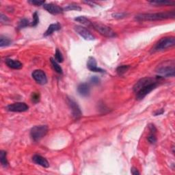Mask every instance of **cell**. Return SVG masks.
I'll list each match as a JSON object with an SVG mask.
<instances>
[{
    "instance_id": "1",
    "label": "cell",
    "mask_w": 175,
    "mask_h": 175,
    "mask_svg": "<svg viewBox=\"0 0 175 175\" xmlns=\"http://www.w3.org/2000/svg\"><path fill=\"white\" fill-rule=\"evenodd\" d=\"M161 79L162 77L160 76H157L156 78L145 77L139 79L134 86V91L136 93L137 100H142L148 94L156 88Z\"/></svg>"
},
{
    "instance_id": "2",
    "label": "cell",
    "mask_w": 175,
    "mask_h": 175,
    "mask_svg": "<svg viewBox=\"0 0 175 175\" xmlns=\"http://www.w3.org/2000/svg\"><path fill=\"white\" fill-rule=\"evenodd\" d=\"M175 17L174 11H168L165 13H145L139 14L135 16V19L138 21H154L164 20L168 19H174Z\"/></svg>"
},
{
    "instance_id": "3",
    "label": "cell",
    "mask_w": 175,
    "mask_h": 175,
    "mask_svg": "<svg viewBox=\"0 0 175 175\" xmlns=\"http://www.w3.org/2000/svg\"><path fill=\"white\" fill-rule=\"evenodd\" d=\"M174 66L175 64L174 60L166 61L158 66L156 69V72L158 73L159 76L161 77H173L175 74Z\"/></svg>"
},
{
    "instance_id": "4",
    "label": "cell",
    "mask_w": 175,
    "mask_h": 175,
    "mask_svg": "<svg viewBox=\"0 0 175 175\" xmlns=\"http://www.w3.org/2000/svg\"><path fill=\"white\" fill-rule=\"evenodd\" d=\"M48 132V127L46 125L35 126L30 131V135L34 142L40 141L43 138Z\"/></svg>"
},
{
    "instance_id": "5",
    "label": "cell",
    "mask_w": 175,
    "mask_h": 175,
    "mask_svg": "<svg viewBox=\"0 0 175 175\" xmlns=\"http://www.w3.org/2000/svg\"><path fill=\"white\" fill-rule=\"evenodd\" d=\"M175 45V38L174 36H166L161 38L154 46V51H161L172 47Z\"/></svg>"
},
{
    "instance_id": "6",
    "label": "cell",
    "mask_w": 175,
    "mask_h": 175,
    "mask_svg": "<svg viewBox=\"0 0 175 175\" xmlns=\"http://www.w3.org/2000/svg\"><path fill=\"white\" fill-rule=\"evenodd\" d=\"M92 27L105 37L114 38L116 36V34L114 31L106 25L101 24V23H92Z\"/></svg>"
},
{
    "instance_id": "7",
    "label": "cell",
    "mask_w": 175,
    "mask_h": 175,
    "mask_svg": "<svg viewBox=\"0 0 175 175\" xmlns=\"http://www.w3.org/2000/svg\"><path fill=\"white\" fill-rule=\"evenodd\" d=\"M67 103L70 109H71V110L73 118L76 120H78L81 116V115H82L81 109L78 106V104H77L75 101L71 98L67 99Z\"/></svg>"
},
{
    "instance_id": "8",
    "label": "cell",
    "mask_w": 175,
    "mask_h": 175,
    "mask_svg": "<svg viewBox=\"0 0 175 175\" xmlns=\"http://www.w3.org/2000/svg\"><path fill=\"white\" fill-rule=\"evenodd\" d=\"M6 109L8 111L12 112H24L28 110L29 106L25 103L18 102L8 105Z\"/></svg>"
},
{
    "instance_id": "9",
    "label": "cell",
    "mask_w": 175,
    "mask_h": 175,
    "mask_svg": "<svg viewBox=\"0 0 175 175\" xmlns=\"http://www.w3.org/2000/svg\"><path fill=\"white\" fill-rule=\"evenodd\" d=\"M74 30L79 35L84 38L85 40L87 41H94L95 39V36L91 34V32L87 30L86 28L81 25H75L74 26Z\"/></svg>"
},
{
    "instance_id": "10",
    "label": "cell",
    "mask_w": 175,
    "mask_h": 175,
    "mask_svg": "<svg viewBox=\"0 0 175 175\" xmlns=\"http://www.w3.org/2000/svg\"><path fill=\"white\" fill-rule=\"evenodd\" d=\"M32 76L36 83L41 85H45L47 83V77L45 73L42 70H35L32 73Z\"/></svg>"
},
{
    "instance_id": "11",
    "label": "cell",
    "mask_w": 175,
    "mask_h": 175,
    "mask_svg": "<svg viewBox=\"0 0 175 175\" xmlns=\"http://www.w3.org/2000/svg\"><path fill=\"white\" fill-rule=\"evenodd\" d=\"M44 9H45L48 13L52 14H59L63 13L64 9L58 5L54 3H45L43 5Z\"/></svg>"
},
{
    "instance_id": "12",
    "label": "cell",
    "mask_w": 175,
    "mask_h": 175,
    "mask_svg": "<svg viewBox=\"0 0 175 175\" xmlns=\"http://www.w3.org/2000/svg\"><path fill=\"white\" fill-rule=\"evenodd\" d=\"M87 68L90 70V71L96 72V73H105V70L99 68L97 67L96 61L93 57H89L87 61Z\"/></svg>"
},
{
    "instance_id": "13",
    "label": "cell",
    "mask_w": 175,
    "mask_h": 175,
    "mask_svg": "<svg viewBox=\"0 0 175 175\" xmlns=\"http://www.w3.org/2000/svg\"><path fill=\"white\" fill-rule=\"evenodd\" d=\"M32 161L38 165H39L42 167H44V168H48L49 166V164L48 161L46 159L41 156L39 155H34L32 157Z\"/></svg>"
},
{
    "instance_id": "14",
    "label": "cell",
    "mask_w": 175,
    "mask_h": 175,
    "mask_svg": "<svg viewBox=\"0 0 175 175\" xmlns=\"http://www.w3.org/2000/svg\"><path fill=\"white\" fill-rule=\"evenodd\" d=\"M77 91L78 93L82 96H88L90 95V88L89 86V84L87 83H81L80 84L78 87H77Z\"/></svg>"
},
{
    "instance_id": "15",
    "label": "cell",
    "mask_w": 175,
    "mask_h": 175,
    "mask_svg": "<svg viewBox=\"0 0 175 175\" xmlns=\"http://www.w3.org/2000/svg\"><path fill=\"white\" fill-rule=\"evenodd\" d=\"M5 62L8 67L10 68L19 70V69L22 68V67H23V64L19 60L7 58V59L5 60Z\"/></svg>"
},
{
    "instance_id": "16",
    "label": "cell",
    "mask_w": 175,
    "mask_h": 175,
    "mask_svg": "<svg viewBox=\"0 0 175 175\" xmlns=\"http://www.w3.org/2000/svg\"><path fill=\"white\" fill-rule=\"evenodd\" d=\"M150 134L148 136V141H149L150 144H155L157 142V137H156V131L157 129L155 127L154 124H150L149 126Z\"/></svg>"
},
{
    "instance_id": "17",
    "label": "cell",
    "mask_w": 175,
    "mask_h": 175,
    "mask_svg": "<svg viewBox=\"0 0 175 175\" xmlns=\"http://www.w3.org/2000/svg\"><path fill=\"white\" fill-rule=\"evenodd\" d=\"M60 29H61V25L59 23L51 24L48 27L47 30H46V31L45 32L44 36H50V35H52L54 32H56V31L60 30Z\"/></svg>"
},
{
    "instance_id": "18",
    "label": "cell",
    "mask_w": 175,
    "mask_h": 175,
    "mask_svg": "<svg viewBox=\"0 0 175 175\" xmlns=\"http://www.w3.org/2000/svg\"><path fill=\"white\" fill-rule=\"evenodd\" d=\"M75 21L79 22L84 25H86L88 27H92L93 23H92L88 18H86L85 17H84V16L77 17L75 19Z\"/></svg>"
},
{
    "instance_id": "19",
    "label": "cell",
    "mask_w": 175,
    "mask_h": 175,
    "mask_svg": "<svg viewBox=\"0 0 175 175\" xmlns=\"http://www.w3.org/2000/svg\"><path fill=\"white\" fill-rule=\"evenodd\" d=\"M150 3L152 5H155L157 6H171L174 4V2L172 1H164V0H161V1H152L150 2Z\"/></svg>"
},
{
    "instance_id": "20",
    "label": "cell",
    "mask_w": 175,
    "mask_h": 175,
    "mask_svg": "<svg viewBox=\"0 0 175 175\" xmlns=\"http://www.w3.org/2000/svg\"><path fill=\"white\" fill-rule=\"evenodd\" d=\"M0 161L3 166L6 167L8 165V161L7 159V153L5 150L0 151Z\"/></svg>"
},
{
    "instance_id": "21",
    "label": "cell",
    "mask_w": 175,
    "mask_h": 175,
    "mask_svg": "<svg viewBox=\"0 0 175 175\" xmlns=\"http://www.w3.org/2000/svg\"><path fill=\"white\" fill-rule=\"evenodd\" d=\"M50 60H51V63L52 64V67H53V69L56 71V72H57V73H59V74H62V73H63V71H62V68L59 65V64H58V62H56V60L55 59H53V58H52V57L51 58V59H50Z\"/></svg>"
},
{
    "instance_id": "22",
    "label": "cell",
    "mask_w": 175,
    "mask_h": 175,
    "mask_svg": "<svg viewBox=\"0 0 175 175\" xmlns=\"http://www.w3.org/2000/svg\"><path fill=\"white\" fill-rule=\"evenodd\" d=\"M12 44V41L9 38L1 36L0 37V46L3 47V46H9Z\"/></svg>"
},
{
    "instance_id": "23",
    "label": "cell",
    "mask_w": 175,
    "mask_h": 175,
    "mask_svg": "<svg viewBox=\"0 0 175 175\" xmlns=\"http://www.w3.org/2000/svg\"><path fill=\"white\" fill-rule=\"evenodd\" d=\"M28 26H31V22L29 21L28 19H23L20 21H19V25H18V29L21 30L23 28H25Z\"/></svg>"
},
{
    "instance_id": "24",
    "label": "cell",
    "mask_w": 175,
    "mask_h": 175,
    "mask_svg": "<svg viewBox=\"0 0 175 175\" xmlns=\"http://www.w3.org/2000/svg\"><path fill=\"white\" fill-rule=\"evenodd\" d=\"M129 68V66L121 65V66H119V67L117 68L116 71H117V73L119 75H123L128 71V69Z\"/></svg>"
},
{
    "instance_id": "25",
    "label": "cell",
    "mask_w": 175,
    "mask_h": 175,
    "mask_svg": "<svg viewBox=\"0 0 175 175\" xmlns=\"http://www.w3.org/2000/svg\"><path fill=\"white\" fill-rule=\"evenodd\" d=\"M81 10V8L77 5L75 4V3H71V4L68 5L67 7L64 8V10L65 11H71V10H77V11H80Z\"/></svg>"
},
{
    "instance_id": "26",
    "label": "cell",
    "mask_w": 175,
    "mask_h": 175,
    "mask_svg": "<svg viewBox=\"0 0 175 175\" xmlns=\"http://www.w3.org/2000/svg\"><path fill=\"white\" fill-rule=\"evenodd\" d=\"M55 60H56V62H58V63H62V62H63V60H64L63 56H62L61 52L58 49H57L56 51Z\"/></svg>"
},
{
    "instance_id": "27",
    "label": "cell",
    "mask_w": 175,
    "mask_h": 175,
    "mask_svg": "<svg viewBox=\"0 0 175 175\" xmlns=\"http://www.w3.org/2000/svg\"><path fill=\"white\" fill-rule=\"evenodd\" d=\"M38 23H39V17H38V14L37 12H35L33 14V21L32 22H31V26H36L38 24Z\"/></svg>"
},
{
    "instance_id": "28",
    "label": "cell",
    "mask_w": 175,
    "mask_h": 175,
    "mask_svg": "<svg viewBox=\"0 0 175 175\" xmlns=\"http://www.w3.org/2000/svg\"><path fill=\"white\" fill-rule=\"evenodd\" d=\"M31 99H32V101L34 103H38V102L40 101V95L39 93L38 92H33L32 94V97H31Z\"/></svg>"
},
{
    "instance_id": "29",
    "label": "cell",
    "mask_w": 175,
    "mask_h": 175,
    "mask_svg": "<svg viewBox=\"0 0 175 175\" xmlns=\"http://www.w3.org/2000/svg\"><path fill=\"white\" fill-rule=\"evenodd\" d=\"M90 82L92 84L97 85V84H99L100 83V79L96 76H92L91 78L90 79Z\"/></svg>"
},
{
    "instance_id": "30",
    "label": "cell",
    "mask_w": 175,
    "mask_h": 175,
    "mask_svg": "<svg viewBox=\"0 0 175 175\" xmlns=\"http://www.w3.org/2000/svg\"><path fill=\"white\" fill-rule=\"evenodd\" d=\"M30 3L34 6H40L42 5L45 4V1H36V0H32V1H29L28 2Z\"/></svg>"
},
{
    "instance_id": "31",
    "label": "cell",
    "mask_w": 175,
    "mask_h": 175,
    "mask_svg": "<svg viewBox=\"0 0 175 175\" xmlns=\"http://www.w3.org/2000/svg\"><path fill=\"white\" fill-rule=\"evenodd\" d=\"M114 18L115 19H123V18H124L126 16H127V14L125 13H116V14H114L113 15Z\"/></svg>"
},
{
    "instance_id": "32",
    "label": "cell",
    "mask_w": 175,
    "mask_h": 175,
    "mask_svg": "<svg viewBox=\"0 0 175 175\" xmlns=\"http://www.w3.org/2000/svg\"><path fill=\"white\" fill-rule=\"evenodd\" d=\"M0 18H1V22L2 23H7V22H8L9 21V19L6 16H5V15H3L2 13L1 14V17H0Z\"/></svg>"
},
{
    "instance_id": "33",
    "label": "cell",
    "mask_w": 175,
    "mask_h": 175,
    "mask_svg": "<svg viewBox=\"0 0 175 175\" xmlns=\"http://www.w3.org/2000/svg\"><path fill=\"white\" fill-rule=\"evenodd\" d=\"M131 174H134V175H139V172L138 170V169L134 168V167H133V168H131Z\"/></svg>"
},
{
    "instance_id": "34",
    "label": "cell",
    "mask_w": 175,
    "mask_h": 175,
    "mask_svg": "<svg viewBox=\"0 0 175 175\" xmlns=\"http://www.w3.org/2000/svg\"><path fill=\"white\" fill-rule=\"evenodd\" d=\"M164 112V110H163V109H161V110H157L155 113L154 114V116H159V115H161Z\"/></svg>"
}]
</instances>
